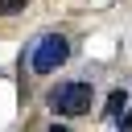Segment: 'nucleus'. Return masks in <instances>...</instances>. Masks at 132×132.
<instances>
[{
    "instance_id": "7ed1b4c3",
    "label": "nucleus",
    "mask_w": 132,
    "mask_h": 132,
    "mask_svg": "<svg viewBox=\"0 0 132 132\" xmlns=\"http://www.w3.org/2000/svg\"><path fill=\"white\" fill-rule=\"evenodd\" d=\"M124 111H128V91H111V95H107V116L120 120Z\"/></svg>"
},
{
    "instance_id": "20e7f679",
    "label": "nucleus",
    "mask_w": 132,
    "mask_h": 132,
    "mask_svg": "<svg viewBox=\"0 0 132 132\" xmlns=\"http://www.w3.org/2000/svg\"><path fill=\"white\" fill-rule=\"evenodd\" d=\"M25 4H29V0H0V16H16Z\"/></svg>"
},
{
    "instance_id": "f03ea898",
    "label": "nucleus",
    "mask_w": 132,
    "mask_h": 132,
    "mask_svg": "<svg viewBox=\"0 0 132 132\" xmlns=\"http://www.w3.org/2000/svg\"><path fill=\"white\" fill-rule=\"evenodd\" d=\"M66 58H70V41H66L62 33H45V37L37 41V50H33L29 66H33V74H54Z\"/></svg>"
},
{
    "instance_id": "f257e3e1",
    "label": "nucleus",
    "mask_w": 132,
    "mask_h": 132,
    "mask_svg": "<svg viewBox=\"0 0 132 132\" xmlns=\"http://www.w3.org/2000/svg\"><path fill=\"white\" fill-rule=\"evenodd\" d=\"M45 103H50V111H58V116H82V111H91V103H95V87H91V82H58V87L45 95Z\"/></svg>"
},
{
    "instance_id": "39448f33",
    "label": "nucleus",
    "mask_w": 132,
    "mask_h": 132,
    "mask_svg": "<svg viewBox=\"0 0 132 132\" xmlns=\"http://www.w3.org/2000/svg\"><path fill=\"white\" fill-rule=\"evenodd\" d=\"M116 124H120V128H132V107H128V111H124V116H120Z\"/></svg>"
}]
</instances>
